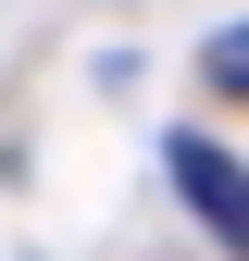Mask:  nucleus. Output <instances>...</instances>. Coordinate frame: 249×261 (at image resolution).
Segmentation results:
<instances>
[{
	"label": "nucleus",
	"mask_w": 249,
	"mask_h": 261,
	"mask_svg": "<svg viewBox=\"0 0 249 261\" xmlns=\"http://www.w3.org/2000/svg\"><path fill=\"white\" fill-rule=\"evenodd\" d=\"M162 162H175V199H200L225 237H249V174H237V149H212V137H175Z\"/></svg>",
	"instance_id": "1"
},
{
	"label": "nucleus",
	"mask_w": 249,
	"mask_h": 261,
	"mask_svg": "<svg viewBox=\"0 0 249 261\" xmlns=\"http://www.w3.org/2000/svg\"><path fill=\"white\" fill-rule=\"evenodd\" d=\"M212 87H225V100H249V25H225V38H212V62H200Z\"/></svg>",
	"instance_id": "2"
}]
</instances>
